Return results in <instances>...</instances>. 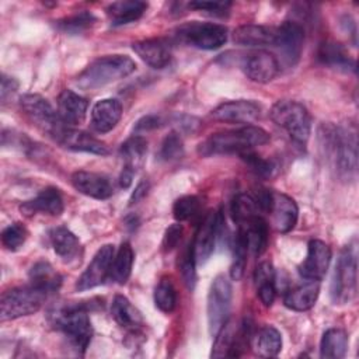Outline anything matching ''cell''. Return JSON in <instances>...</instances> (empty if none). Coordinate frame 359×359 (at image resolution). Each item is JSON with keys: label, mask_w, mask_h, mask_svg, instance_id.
I'll list each match as a JSON object with an SVG mask.
<instances>
[{"label": "cell", "mask_w": 359, "mask_h": 359, "mask_svg": "<svg viewBox=\"0 0 359 359\" xmlns=\"http://www.w3.org/2000/svg\"><path fill=\"white\" fill-rule=\"evenodd\" d=\"M55 140L70 150L74 151H84V153H91V154H98V156H105L108 154V147L105 143L98 140L97 137L91 136L90 133L74 129L70 125H66L56 136Z\"/></svg>", "instance_id": "18"}, {"label": "cell", "mask_w": 359, "mask_h": 359, "mask_svg": "<svg viewBox=\"0 0 359 359\" xmlns=\"http://www.w3.org/2000/svg\"><path fill=\"white\" fill-rule=\"evenodd\" d=\"M122 116V105L115 98L98 101L91 109V126L98 133L112 130Z\"/></svg>", "instance_id": "22"}, {"label": "cell", "mask_w": 359, "mask_h": 359, "mask_svg": "<svg viewBox=\"0 0 359 359\" xmlns=\"http://www.w3.org/2000/svg\"><path fill=\"white\" fill-rule=\"evenodd\" d=\"M252 346L257 355L262 358H273L282 349V335L275 327L264 325L254 334Z\"/></svg>", "instance_id": "30"}, {"label": "cell", "mask_w": 359, "mask_h": 359, "mask_svg": "<svg viewBox=\"0 0 359 359\" xmlns=\"http://www.w3.org/2000/svg\"><path fill=\"white\" fill-rule=\"evenodd\" d=\"M182 237V226L175 223V224H171L165 233H164V237H163V243H161V247L164 251H171L172 248H175L180 243Z\"/></svg>", "instance_id": "46"}, {"label": "cell", "mask_w": 359, "mask_h": 359, "mask_svg": "<svg viewBox=\"0 0 359 359\" xmlns=\"http://www.w3.org/2000/svg\"><path fill=\"white\" fill-rule=\"evenodd\" d=\"M254 280H255V285L265 283V282H275V269L272 264L268 261L261 262L254 272Z\"/></svg>", "instance_id": "47"}, {"label": "cell", "mask_w": 359, "mask_h": 359, "mask_svg": "<svg viewBox=\"0 0 359 359\" xmlns=\"http://www.w3.org/2000/svg\"><path fill=\"white\" fill-rule=\"evenodd\" d=\"M241 69L250 80L264 84L278 76L280 65L273 53L265 49H257L243 57Z\"/></svg>", "instance_id": "15"}, {"label": "cell", "mask_w": 359, "mask_h": 359, "mask_svg": "<svg viewBox=\"0 0 359 359\" xmlns=\"http://www.w3.org/2000/svg\"><path fill=\"white\" fill-rule=\"evenodd\" d=\"M154 304L163 313H171L177 306V290L172 280L161 278L154 289Z\"/></svg>", "instance_id": "37"}, {"label": "cell", "mask_w": 359, "mask_h": 359, "mask_svg": "<svg viewBox=\"0 0 359 359\" xmlns=\"http://www.w3.org/2000/svg\"><path fill=\"white\" fill-rule=\"evenodd\" d=\"M111 316L115 323L129 331L130 335H139L144 325L140 311L123 294H116L111 304Z\"/></svg>", "instance_id": "20"}, {"label": "cell", "mask_w": 359, "mask_h": 359, "mask_svg": "<svg viewBox=\"0 0 359 359\" xmlns=\"http://www.w3.org/2000/svg\"><path fill=\"white\" fill-rule=\"evenodd\" d=\"M255 199L259 209L271 216V224L275 230L280 233H287L296 226L299 209L296 202L290 196L282 192L264 189L259 191Z\"/></svg>", "instance_id": "8"}, {"label": "cell", "mask_w": 359, "mask_h": 359, "mask_svg": "<svg viewBox=\"0 0 359 359\" xmlns=\"http://www.w3.org/2000/svg\"><path fill=\"white\" fill-rule=\"evenodd\" d=\"M175 36L189 46L212 50L226 43L227 28L215 22L191 21L180 25L175 29Z\"/></svg>", "instance_id": "9"}, {"label": "cell", "mask_w": 359, "mask_h": 359, "mask_svg": "<svg viewBox=\"0 0 359 359\" xmlns=\"http://www.w3.org/2000/svg\"><path fill=\"white\" fill-rule=\"evenodd\" d=\"M136 69V63L126 55H108L93 60L76 80L83 90H95L109 83L118 81Z\"/></svg>", "instance_id": "3"}, {"label": "cell", "mask_w": 359, "mask_h": 359, "mask_svg": "<svg viewBox=\"0 0 359 359\" xmlns=\"http://www.w3.org/2000/svg\"><path fill=\"white\" fill-rule=\"evenodd\" d=\"M28 231L24 224L15 222L8 224L3 231H1V243L7 250L17 251L27 240Z\"/></svg>", "instance_id": "41"}, {"label": "cell", "mask_w": 359, "mask_h": 359, "mask_svg": "<svg viewBox=\"0 0 359 359\" xmlns=\"http://www.w3.org/2000/svg\"><path fill=\"white\" fill-rule=\"evenodd\" d=\"M233 41L244 46H273L275 28L257 24L240 25L233 31Z\"/></svg>", "instance_id": "26"}, {"label": "cell", "mask_w": 359, "mask_h": 359, "mask_svg": "<svg viewBox=\"0 0 359 359\" xmlns=\"http://www.w3.org/2000/svg\"><path fill=\"white\" fill-rule=\"evenodd\" d=\"M240 157H241V158L244 160V163L250 167V170L254 171V172H255L257 175H259V177H271L272 172H273V170H275L273 164H272L269 160L261 157L259 154H257V153L252 151V150H248V151L240 154Z\"/></svg>", "instance_id": "44"}, {"label": "cell", "mask_w": 359, "mask_h": 359, "mask_svg": "<svg viewBox=\"0 0 359 359\" xmlns=\"http://www.w3.org/2000/svg\"><path fill=\"white\" fill-rule=\"evenodd\" d=\"M160 125V118L158 116H153V115H149V116H144L143 119H140L137 123H136V130H149V129H154Z\"/></svg>", "instance_id": "50"}, {"label": "cell", "mask_w": 359, "mask_h": 359, "mask_svg": "<svg viewBox=\"0 0 359 359\" xmlns=\"http://www.w3.org/2000/svg\"><path fill=\"white\" fill-rule=\"evenodd\" d=\"M258 203L257 199L248 194H238L233 202H231V208H230V213L233 220L240 226L245 224L248 220H251L252 217L258 216Z\"/></svg>", "instance_id": "36"}, {"label": "cell", "mask_w": 359, "mask_h": 359, "mask_svg": "<svg viewBox=\"0 0 359 359\" xmlns=\"http://www.w3.org/2000/svg\"><path fill=\"white\" fill-rule=\"evenodd\" d=\"M20 105L28 119L53 139L67 125L50 102L39 94H24Z\"/></svg>", "instance_id": "10"}, {"label": "cell", "mask_w": 359, "mask_h": 359, "mask_svg": "<svg viewBox=\"0 0 359 359\" xmlns=\"http://www.w3.org/2000/svg\"><path fill=\"white\" fill-rule=\"evenodd\" d=\"M304 42V28L297 21H283L278 28H275V43L278 48L282 62L293 67L302 55Z\"/></svg>", "instance_id": "13"}, {"label": "cell", "mask_w": 359, "mask_h": 359, "mask_svg": "<svg viewBox=\"0 0 359 359\" xmlns=\"http://www.w3.org/2000/svg\"><path fill=\"white\" fill-rule=\"evenodd\" d=\"M88 109L87 98L72 90H63L57 97V112L67 125H79L86 119Z\"/></svg>", "instance_id": "24"}, {"label": "cell", "mask_w": 359, "mask_h": 359, "mask_svg": "<svg viewBox=\"0 0 359 359\" xmlns=\"http://www.w3.org/2000/svg\"><path fill=\"white\" fill-rule=\"evenodd\" d=\"M269 135L259 126L245 125L238 129L213 133L198 147V153L203 157L215 154H243L257 146L266 144Z\"/></svg>", "instance_id": "2"}, {"label": "cell", "mask_w": 359, "mask_h": 359, "mask_svg": "<svg viewBox=\"0 0 359 359\" xmlns=\"http://www.w3.org/2000/svg\"><path fill=\"white\" fill-rule=\"evenodd\" d=\"M224 224L223 213L220 210L208 212V215L202 219L192 243L196 264H203L209 259L217 240L222 237V231L226 230Z\"/></svg>", "instance_id": "12"}, {"label": "cell", "mask_w": 359, "mask_h": 359, "mask_svg": "<svg viewBox=\"0 0 359 359\" xmlns=\"http://www.w3.org/2000/svg\"><path fill=\"white\" fill-rule=\"evenodd\" d=\"M95 22V17L88 11H80L74 15L66 17L59 21L57 27L67 34H81L91 28V25Z\"/></svg>", "instance_id": "39"}, {"label": "cell", "mask_w": 359, "mask_h": 359, "mask_svg": "<svg viewBox=\"0 0 359 359\" xmlns=\"http://www.w3.org/2000/svg\"><path fill=\"white\" fill-rule=\"evenodd\" d=\"M182 154H184L182 137L180 136L178 132H170L161 143L158 157L164 161H172L182 157Z\"/></svg>", "instance_id": "42"}, {"label": "cell", "mask_w": 359, "mask_h": 359, "mask_svg": "<svg viewBox=\"0 0 359 359\" xmlns=\"http://www.w3.org/2000/svg\"><path fill=\"white\" fill-rule=\"evenodd\" d=\"M199 208H201V202H199L198 196L185 195V196L178 198L174 202L172 215L178 222H184V220H188L192 216H195L199 212Z\"/></svg>", "instance_id": "43"}, {"label": "cell", "mask_w": 359, "mask_h": 359, "mask_svg": "<svg viewBox=\"0 0 359 359\" xmlns=\"http://www.w3.org/2000/svg\"><path fill=\"white\" fill-rule=\"evenodd\" d=\"M115 257L114 245H102L93 257L88 266L84 269L81 276L77 279L76 289L83 292L102 285L108 278H111V268Z\"/></svg>", "instance_id": "14"}, {"label": "cell", "mask_w": 359, "mask_h": 359, "mask_svg": "<svg viewBox=\"0 0 359 359\" xmlns=\"http://www.w3.org/2000/svg\"><path fill=\"white\" fill-rule=\"evenodd\" d=\"M121 157L123 160V172H129L135 175L137 168L142 167L146 153H147V142L143 136L133 135L121 146Z\"/></svg>", "instance_id": "27"}, {"label": "cell", "mask_w": 359, "mask_h": 359, "mask_svg": "<svg viewBox=\"0 0 359 359\" xmlns=\"http://www.w3.org/2000/svg\"><path fill=\"white\" fill-rule=\"evenodd\" d=\"M147 188H149V184L147 181H142L137 184L135 192L132 194V198H130V205L132 203H136L139 199H142L146 194H147Z\"/></svg>", "instance_id": "51"}, {"label": "cell", "mask_w": 359, "mask_h": 359, "mask_svg": "<svg viewBox=\"0 0 359 359\" xmlns=\"http://www.w3.org/2000/svg\"><path fill=\"white\" fill-rule=\"evenodd\" d=\"M231 285L227 278L219 275L213 279L208 293V325L210 335L216 337L229 320L231 309Z\"/></svg>", "instance_id": "11"}, {"label": "cell", "mask_w": 359, "mask_h": 359, "mask_svg": "<svg viewBox=\"0 0 359 359\" xmlns=\"http://www.w3.org/2000/svg\"><path fill=\"white\" fill-rule=\"evenodd\" d=\"M320 149L339 177L353 178L358 168L356 136L349 128L323 123L318 129Z\"/></svg>", "instance_id": "1"}, {"label": "cell", "mask_w": 359, "mask_h": 359, "mask_svg": "<svg viewBox=\"0 0 359 359\" xmlns=\"http://www.w3.org/2000/svg\"><path fill=\"white\" fill-rule=\"evenodd\" d=\"M135 53L149 66L154 69L165 67L171 60V50L163 39H143L132 45Z\"/></svg>", "instance_id": "23"}, {"label": "cell", "mask_w": 359, "mask_h": 359, "mask_svg": "<svg viewBox=\"0 0 359 359\" xmlns=\"http://www.w3.org/2000/svg\"><path fill=\"white\" fill-rule=\"evenodd\" d=\"M50 314L56 328L65 334L77 352L84 353L93 337L88 306L84 303H67Z\"/></svg>", "instance_id": "4"}, {"label": "cell", "mask_w": 359, "mask_h": 359, "mask_svg": "<svg viewBox=\"0 0 359 359\" xmlns=\"http://www.w3.org/2000/svg\"><path fill=\"white\" fill-rule=\"evenodd\" d=\"M233 264L230 268V276L233 280H240L244 275L245 264H247V254H248V243L245 234L241 229H238L237 236L234 238V248H233Z\"/></svg>", "instance_id": "38"}, {"label": "cell", "mask_w": 359, "mask_h": 359, "mask_svg": "<svg viewBox=\"0 0 359 359\" xmlns=\"http://www.w3.org/2000/svg\"><path fill=\"white\" fill-rule=\"evenodd\" d=\"M348 349V335L341 328H330L323 334L320 356L323 359H341Z\"/></svg>", "instance_id": "33"}, {"label": "cell", "mask_w": 359, "mask_h": 359, "mask_svg": "<svg viewBox=\"0 0 359 359\" xmlns=\"http://www.w3.org/2000/svg\"><path fill=\"white\" fill-rule=\"evenodd\" d=\"M318 59L331 67L335 69H355V62L349 57V55L346 53V50L344 49V46L341 43L337 42H324L321 43L320 49H318Z\"/></svg>", "instance_id": "34"}, {"label": "cell", "mask_w": 359, "mask_h": 359, "mask_svg": "<svg viewBox=\"0 0 359 359\" xmlns=\"http://www.w3.org/2000/svg\"><path fill=\"white\" fill-rule=\"evenodd\" d=\"M330 261H331L330 245L321 240H311L307 247V255L302 262V265L299 266V272L304 279L320 282L327 273Z\"/></svg>", "instance_id": "16"}, {"label": "cell", "mask_w": 359, "mask_h": 359, "mask_svg": "<svg viewBox=\"0 0 359 359\" xmlns=\"http://www.w3.org/2000/svg\"><path fill=\"white\" fill-rule=\"evenodd\" d=\"M191 8L205 11L212 15L223 17L229 13V8L231 7L230 1H191L188 4Z\"/></svg>", "instance_id": "45"}, {"label": "cell", "mask_w": 359, "mask_h": 359, "mask_svg": "<svg viewBox=\"0 0 359 359\" xmlns=\"http://www.w3.org/2000/svg\"><path fill=\"white\" fill-rule=\"evenodd\" d=\"M132 265H133V250L129 243H123L114 257V262L111 268V279H114L119 285H123L130 276Z\"/></svg>", "instance_id": "35"}, {"label": "cell", "mask_w": 359, "mask_h": 359, "mask_svg": "<svg viewBox=\"0 0 359 359\" xmlns=\"http://www.w3.org/2000/svg\"><path fill=\"white\" fill-rule=\"evenodd\" d=\"M21 212L27 216L35 213H46L50 216H59L63 212V198L57 188H45L35 198L25 201L20 206Z\"/></svg>", "instance_id": "21"}, {"label": "cell", "mask_w": 359, "mask_h": 359, "mask_svg": "<svg viewBox=\"0 0 359 359\" xmlns=\"http://www.w3.org/2000/svg\"><path fill=\"white\" fill-rule=\"evenodd\" d=\"M17 88H18V83L13 77H8L6 74L1 76V90H0V94H1L3 104L7 102V100L15 93Z\"/></svg>", "instance_id": "49"}, {"label": "cell", "mask_w": 359, "mask_h": 359, "mask_svg": "<svg viewBox=\"0 0 359 359\" xmlns=\"http://www.w3.org/2000/svg\"><path fill=\"white\" fill-rule=\"evenodd\" d=\"M238 229H241L245 234L248 251L255 255H261L268 244V223L264 220V217L258 215Z\"/></svg>", "instance_id": "32"}, {"label": "cell", "mask_w": 359, "mask_h": 359, "mask_svg": "<svg viewBox=\"0 0 359 359\" xmlns=\"http://www.w3.org/2000/svg\"><path fill=\"white\" fill-rule=\"evenodd\" d=\"M49 238L55 252L65 262H70L77 258L80 252V241L76 237V234L70 231L67 227H63V226L55 227L53 230H50Z\"/></svg>", "instance_id": "28"}, {"label": "cell", "mask_w": 359, "mask_h": 359, "mask_svg": "<svg viewBox=\"0 0 359 359\" xmlns=\"http://www.w3.org/2000/svg\"><path fill=\"white\" fill-rule=\"evenodd\" d=\"M196 259H195V254H194V247L187 245V248L181 252L180 259H178V268L181 272V276L184 279V282L187 283L188 289H194L195 282H196Z\"/></svg>", "instance_id": "40"}, {"label": "cell", "mask_w": 359, "mask_h": 359, "mask_svg": "<svg viewBox=\"0 0 359 359\" xmlns=\"http://www.w3.org/2000/svg\"><path fill=\"white\" fill-rule=\"evenodd\" d=\"M72 184L83 195H87L90 198L100 199V201L108 199L114 192L109 178L93 171L80 170L73 172Z\"/></svg>", "instance_id": "19"}, {"label": "cell", "mask_w": 359, "mask_h": 359, "mask_svg": "<svg viewBox=\"0 0 359 359\" xmlns=\"http://www.w3.org/2000/svg\"><path fill=\"white\" fill-rule=\"evenodd\" d=\"M29 282L32 286L45 292L46 294L56 292L60 287L62 276L46 261H39L29 269Z\"/></svg>", "instance_id": "31"}, {"label": "cell", "mask_w": 359, "mask_h": 359, "mask_svg": "<svg viewBox=\"0 0 359 359\" xmlns=\"http://www.w3.org/2000/svg\"><path fill=\"white\" fill-rule=\"evenodd\" d=\"M147 8V3L140 0H121L111 3L105 13L114 25H122L139 20Z\"/></svg>", "instance_id": "29"}, {"label": "cell", "mask_w": 359, "mask_h": 359, "mask_svg": "<svg viewBox=\"0 0 359 359\" xmlns=\"http://www.w3.org/2000/svg\"><path fill=\"white\" fill-rule=\"evenodd\" d=\"M271 119L280 126L293 142L306 144L311 132V116L304 105L292 100H282L271 108Z\"/></svg>", "instance_id": "6"}, {"label": "cell", "mask_w": 359, "mask_h": 359, "mask_svg": "<svg viewBox=\"0 0 359 359\" xmlns=\"http://www.w3.org/2000/svg\"><path fill=\"white\" fill-rule=\"evenodd\" d=\"M48 294L38 287L20 286L6 290L0 299V320H15L36 313Z\"/></svg>", "instance_id": "7"}, {"label": "cell", "mask_w": 359, "mask_h": 359, "mask_svg": "<svg viewBox=\"0 0 359 359\" xmlns=\"http://www.w3.org/2000/svg\"><path fill=\"white\" fill-rule=\"evenodd\" d=\"M261 108L251 100H233L217 105L212 111V118L230 123H251L259 118Z\"/></svg>", "instance_id": "17"}, {"label": "cell", "mask_w": 359, "mask_h": 359, "mask_svg": "<svg viewBox=\"0 0 359 359\" xmlns=\"http://www.w3.org/2000/svg\"><path fill=\"white\" fill-rule=\"evenodd\" d=\"M358 292V259L355 247L346 245L341 250L330 286L334 304L351 303Z\"/></svg>", "instance_id": "5"}, {"label": "cell", "mask_w": 359, "mask_h": 359, "mask_svg": "<svg viewBox=\"0 0 359 359\" xmlns=\"http://www.w3.org/2000/svg\"><path fill=\"white\" fill-rule=\"evenodd\" d=\"M257 292H258V297L259 300L265 304V306H271L276 297V287H275V282H265V283H259L257 285Z\"/></svg>", "instance_id": "48"}, {"label": "cell", "mask_w": 359, "mask_h": 359, "mask_svg": "<svg viewBox=\"0 0 359 359\" xmlns=\"http://www.w3.org/2000/svg\"><path fill=\"white\" fill-rule=\"evenodd\" d=\"M320 285L318 280L306 279L304 283L287 290L283 297V303L287 309L293 311H306L310 310L318 297Z\"/></svg>", "instance_id": "25"}]
</instances>
